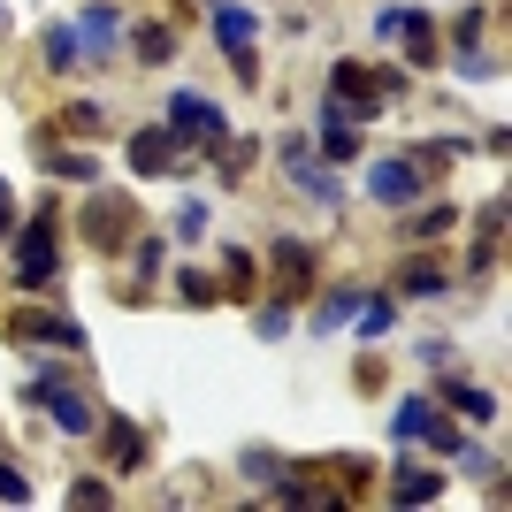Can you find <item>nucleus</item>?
<instances>
[{"instance_id":"30","label":"nucleus","mask_w":512,"mask_h":512,"mask_svg":"<svg viewBox=\"0 0 512 512\" xmlns=\"http://www.w3.org/2000/svg\"><path fill=\"white\" fill-rule=\"evenodd\" d=\"M199 230H207V199H184V207H176V245H192Z\"/></svg>"},{"instance_id":"26","label":"nucleus","mask_w":512,"mask_h":512,"mask_svg":"<svg viewBox=\"0 0 512 512\" xmlns=\"http://www.w3.org/2000/svg\"><path fill=\"white\" fill-rule=\"evenodd\" d=\"M130 253H138V291H130V299H146V283L161 276V253H169V245H161V237H130Z\"/></svg>"},{"instance_id":"18","label":"nucleus","mask_w":512,"mask_h":512,"mask_svg":"<svg viewBox=\"0 0 512 512\" xmlns=\"http://www.w3.org/2000/svg\"><path fill=\"white\" fill-rule=\"evenodd\" d=\"M444 291H451V276L436 268V260H421V253H413L406 268H398V299H444Z\"/></svg>"},{"instance_id":"33","label":"nucleus","mask_w":512,"mask_h":512,"mask_svg":"<svg viewBox=\"0 0 512 512\" xmlns=\"http://www.w3.org/2000/svg\"><path fill=\"white\" fill-rule=\"evenodd\" d=\"M451 459H459L467 474H482V482H497V459H490L482 444H467V436H459V451H451Z\"/></svg>"},{"instance_id":"25","label":"nucleus","mask_w":512,"mask_h":512,"mask_svg":"<svg viewBox=\"0 0 512 512\" xmlns=\"http://www.w3.org/2000/svg\"><path fill=\"white\" fill-rule=\"evenodd\" d=\"M62 130H69V138H100V130H107V115H100L92 100H69V107H62Z\"/></svg>"},{"instance_id":"42","label":"nucleus","mask_w":512,"mask_h":512,"mask_svg":"<svg viewBox=\"0 0 512 512\" xmlns=\"http://www.w3.org/2000/svg\"><path fill=\"white\" fill-rule=\"evenodd\" d=\"M0 23H8V16H0Z\"/></svg>"},{"instance_id":"31","label":"nucleus","mask_w":512,"mask_h":512,"mask_svg":"<svg viewBox=\"0 0 512 512\" xmlns=\"http://www.w3.org/2000/svg\"><path fill=\"white\" fill-rule=\"evenodd\" d=\"M237 467H245V474H253V482H276V451H260V444H245V451H237Z\"/></svg>"},{"instance_id":"39","label":"nucleus","mask_w":512,"mask_h":512,"mask_svg":"<svg viewBox=\"0 0 512 512\" xmlns=\"http://www.w3.org/2000/svg\"><path fill=\"white\" fill-rule=\"evenodd\" d=\"M230 69H237V85H260V54L253 46H230Z\"/></svg>"},{"instance_id":"19","label":"nucleus","mask_w":512,"mask_h":512,"mask_svg":"<svg viewBox=\"0 0 512 512\" xmlns=\"http://www.w3.org/2000/svg\"><path fill=\"white\" fill-rule=\"evenodd\" d=\"M436 497H444V474H428V467L390 474V505H436Z\"/></svg>"},{"instance_id":"36","label":"nucleus","mask_w":512,"mask_h":512,"mask_svg":"<svg viewBox=\"0 0 512 512\" xmlns=\"http://www.w3.org/2000/svg\"><path fill=\"white\" fill-rule=\"evenodd\" d=\"M107 497L115 490H107L100 474H77V482H69V505H107Z\"/></svg>"},{"instance_id":"4","label":"nucleus","mask_w":512,"mask_h":512,"mask_svg":"<svg viewBox=\"0 0 512 512\" xmlns=\"http://www.w3.org/2000/svg\"><path fill=\"white\" fill-rule=\"evenodd\" d=\"M77 230H85L100 253H130V237H138V214H130V199L92 192V199H85V214H77Z\"/></svg>"},{"instance_id":"24","label":"nucleus","mask_w":512,"mask_h":512,"mask_svg":"<svg viewBox=\"0 0 512 512\" xmlns=\"http://www.w3.org/2000/svg\"><path fill=\"white\" fill-rule=\"evenodd\" d=\"M352 306H360V291H321L314 329H344V321H352Z\"/></svg>"},{"instance_id":"20","label":"nucleus","mask_w":512,"mask_h":512,"mask_svg":"<svg viewBox=\"0 0 512 512\" xmlns=\"http://www.w3.org/2000/svg\"><path fill=\"white\" fill-rule=\"evenodd\" d=\"M46 69H54V77H62V69H77L85 62V46H77V23H46Z\"/></svg>"},{"instance_id":"3","label":"nucleus","mask_w":512,"mask_h":512,"mask_svg":"<svg viewBox=\"0 0 512 512\" xmlns=\"http://www.w3.org/2000/svg\"><path fill=\"white\" fill-rule=\"evenodd\" d=\"M161 115H169V130H176V146H184V153H192V146H222V138H230V115H222L207 92H169Z\"/></svg>"},{"instance_id":"22","label":"nucleus","mask_w":512,"mask_h":512,"mask_svg":"<svg viewBox=\"0 0 512 512\" xmlns=\"http://www.w3.org/2000/svg\"><path fill=\"white\" fill-rule=\"evenodd\" d=\"M222 299V283L199 276V268H176V306H192V314H207V306Z\"/></svg>"},{"instance_id":"9","label":"nucleus","mask_w":512,"mask_h":512,"mask_svg":"<svg viewBox=\"0 0 512 512\" xmlns=\"http://www.w3.org/2000/svg\"><path fill=\"white\" fill-rule=\"evenodd\" d=\"M8 337L16 344H62V352H85V329L69 314H39V306H23L16 321H8Z\"/></svg>"},{"instance_id":"12","label":"nucleus","mask_w":512,"mask_h":512,"mask_svg":"<svg viewBox=\"0 0 512 512\" xmlns=\"http://www.w3.org/2000/svg\"><path fill=\"white\" fill-rule=\"evenodd\" d=\"M321 153H329V169L360 161V123H352L337 100H321Z\"/></svg>"},{"instance_id":"16","label":"nucleus","mask_w":512,"mask_h":512,"mask_svg":"<svg viewBox=\"0 0 512 512\" xmlns=\"http://www.w3.org/2000/svg\"><path fill=\"white\" fill-rule=\"evenodd\" d=\"M100 444H107V459H115V467H146V436H138V421H123V413H115V421L100 428Z\"/></svg>"},{"instance_id":"1","label":"nucleus","mask_w":512,"mask_h":512,"mask_svg":"<svg viewBox=\"0 0 512 512\" xmlns=\"http://www.w3.org/2000/svg\"><path fill=\"white\" fill-rule=\"evenodd\" d=\"M62 214H54V199H46L39 214H31V230H8V245H16V291H46V283H62Z\"/></svg>"},{"instance_id":"40","label":"nucleus","mask_w":512,"mask_h":512,"mask_svg":"<svg viewBox=\"0 0 512 512\" xmlns=\"http://www.w3.org/2000/svg\"><path fill=\"white\" fill-rule=\"evenodd\" d=\"M421 367H451V344L444 337H421Z\"/></svg>"},{"instance_id":"13","label":"nucleus","mask_w":512,"mask_h":512,"mask_svg":"<svg viewBox=\"0 0 512 512\" xmlns=\"http://www.w3.org/2000/svg\"><path fill=\"white\" fill-rule=\"evenodd\" d=\"M398 39H406V62L413 69H436V62H444V39H436V23H428L421 8H413V16L398 8Z\"/></svg>"},{"instance_id":"27","label":"nucleus","mask_w":512,"mask_h":512,"mask_svg":"<svg viewBox=\"0 0 512 512\" xmlns=\"http://www.w3.org/2000/svg\"><path fill=\"white\" fill-rule=\"evenodd\" d=\"M428 421H436V406H428V398H406V406L390 413V436H406V444H413V436H421Z\"/></svg>"},{"instance_id":"34","label":"nucleus","mask_w":512,"mask_h":512,"mask_svg":"<svg viewBox=\"0 0 512 512\" xmlns=\"http://www.w3.org/2000/svg\"><path fill=\"white\" fill-rule=\"evenodd\" d=\"M253 329H260V337H283V329H291V299H268L253 314Z\"/></svg>"},{"instance_id":"17","label":"nucleus","mask_w":512,"mask_h":512,"mask_svg":"<svg viewBox=\"0 0 512 512\" xmlns=\"http://www.w3.org/2000/svg\"><path fill=\"white\" fill-rule=\"evenodd\" d=\"M130 54L146 69H169L176 62V23H138V31H130Z\"/></svg>"},{"instance_id":"15","label":"nucleus","mask_w":512,"mask_h":512,"mask_svg":"<svg viewBox=\"0 0 512 512\" xmlns=\"http://www.w3.org/2000/svg\"><path fill=\"white\" fill-rule=\"evenodd\" d=\"M436 375H444V367H436ZM444 406L467 413V421H497V398L482 383H467V375H444Z\"/></svg>"},{"instance_id":"28","label":"nucleus","mask_w":512,"mask_h":512,"mask_svg":"<svg viewBox=\"0 0 512 512\" xmlns=\"http://www.w3.org/2000/svg\"><path fill=\"white\" fill-rule=\"evenodd\" d=\"M360 314V337H390V321H398V299H367V306H352Z\"/></svg>"},{"instance_id":"29","label":"nucleus","mask_w":512,"mask_h":512,"mask_svg":"<svg viewBox=\"0 0 512 512\" xmlns=\"http://www.w3.org/2000/svg\"><path fill=\"white\" fill-rule=\"evenodd\" d=\"M482 31H490L482 8H459V16H451V46H482Z\"/></svg>"},{"instance_id":"2","label":"nucleus","mask_w":512,"mask_h":512,"mask_svg":"<svg viewBox=\"0 0 512 512\" xmlns=\"http://www.w3.org/2000/svg\"><path fill=\"white\" fill-rule=\"evenodd\" d=\"M23 398H31L39 413H54V436H92V428H100L92 398H85L77 383H69V367H62V360H54V367H39V375L23 383Z\"/></svg>"},{"instance_id":"35","label":"nucleus","mask_w":512,"mask_h":512,"mask_svg":"<svg viewBox=\"0 0 512 512\" xmlns=\"http://www.w3.org/2000/svg\"><path fill=\"white\" fill-rule=\"evenodd\" d=\"M451 222H459V207H428V214L406 222V237H436V230H451Z\"/></svg>"},{"instance_id":"10","label":"nucleus","mask_w":512,"mask_h":512,"mask_svg":"<svg viewBox=\"0 0 512 512\" xmlns=\"http://www.w3.org/2000/svg\"><path fill=\"white\" fill-rule=\"evenodd\" d=\"M268 260H276V299H299L306 283H314V245H299V237H276Z\"/></svg>"},{"instance_id":"41","label":"nucleus","mask_w":512,"mask_h":512,"mask_svg":"<svg viewBox=\"0 0 512 512\" xmlns=\"http://www.w3.org/2000/svg\"><path fill=\"white\" fill-rule=\"evenodd\" d=\"M8 222H16V199H8V184H0V237H8Z\"/></svg>"},{"instance_id":"23","label":"nucleus","mask_w":512,"mask_h":512,"mask_svg":"<svg viewBox=\"0 0 512 512\" xmlns=\"http://www.w3.org/2000/svg\"><path fill=\"white\" fill-rule=\"evenodd\" d=\"M46 169H54V176H69V184H92V176H100V161H92V153L54 146V153H46Z\"/></svg>"},{"instance_id":"38","label":"nucleus","mask_w":512,"mask_h":512,"mask_svg":"<svg viewBox=\"0 0 512 512\" xmlns=\"http://www.w3.org/2000/svg\"><path fill=\"white\" fill-rule=\"evenodd\" d=\"M421 444H436V451H459V428H451V421H444V406H436V421H428V428H421Z\"/></svg>"},{"instance_id":"14","label":"nucleus","mask_w":512,"mask_h":512,"mask_svg":"<svg viewBox=\"0 0 512 512\" xmlns=\"http://www.w3.org/2000/svg\"><path fill=\"white\" fill-rule=\"evenodd\" d=\"M214 39H222V54H230V46H253L260 39V16L245 8V0H214Z\"/></svg>"},{"instance_id":"11","label":"nucleus","mask_w":512,"mask_h":512,"mask_svg":"<svg viewBox=\"0 0 512 512\" xmlns=\"http://www.w3.org/2000/svg\"><path fill=\"white\" fill-rule=\"evenodd\" d=\"M115 39H123V16H115L107 0H92L85 23H77V46H85V62H115Z\"/></svg>"},{"instance_id":"37","label":"nucleus","mask_w":512,"mask_h":512,"mask_svg":"<svg viewBox=\"0 0 512 512\" xmlns=\"http://www.w3.org/2000/svg\"><path fill=\"white\" fill-rule=\"evenodd\" d=\"M0 505H31V482H23L8 459H0Z\"/></svg>"},{"instance_id":"32","label":"nucleus","mask_w":512,"mask_h":512,"mask_svg":"<svg viewBox=\"0 0 512 512\" xmlns=\"http://www.w3.org/2000/svg\"><path fill=\"white\" fill-rule=\"evenodd\" d=\"M459 77H467V85L497 77V54H482V46H459Z\"/></svg>"},{"instance_id":"6","label":"nucleus","mask_w":512,"mask_h":512,"mask_svg":"<svg viewBox=\"0 0 512 512\" xmlns=\"http://www.w3.org/2000/svg\"><path fill=\"white\" fill-rule=\"evenodd\" d=\"M428 184H436V176H428L413 153H390V161H375V169H367V199H383V207H413Z\"/></svg>"},{"instance_id":"21","label":"nucleus","mask_w":512,"mask_h":512,"mask_svg":"<svg viewBox=\"0 0 512 512\" xmlns=\"http://www.w3.org/2000/svg\"><path fill=\"white\" fill-rule=\"evenodd\" d=\"M253 283H260L253 253H245V245H230V253H222V291H230V299H253Z\"/></svg>"},{"instance_id":"5","label":"nucleus","mask_w":512,"mask_h":512,"mask_svg":"<svg viewBox=\"0 0 512 512\" xmlns=\"http://www.w3.org/2000/svg\"><path fill=\"white\" fill-rule=\"evenodd\" d=\"M276 161L283 169H291V184H299L306 199H321V207H337V169H329V161H314V138H306V130H291V138H283L276 146Z\"/></svg>"},{"instance_id":"7","label":"nucleus","mask_w":512,"mask_h":512,"mask_svg":"<svg viewBox=\"0 0 512 512\" xmlns=\"http://www.w3.org/2000/svg\"><path fill=\"white\" fill-rule=\"evenodd\" d=\"M329 100H337L352 123H375V115H383V85H375V69H360V62H329Z\"/></svg>"},{"instance_id":"8","label":"nucleus","mask_w":512,"mask_h":512,"mask_svg":"<svg viewBox=\"0 0 512 512\" xmlns=\"http://www.w3.org/2000/svg\"><path fill=\"white\" fill-rule=\"evenodd\" d=\"M176 161H184V146H176L169 123L130 130V176H176Z\"/></svg>"}]
</instances>
